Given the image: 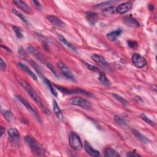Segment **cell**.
Here are the masks:
<instances>
[{
    "label": "cell",
    "mask_w": 157,
    "mask_h": 157,
    "mask_svg": "<svg viewBox=\"0 0 157 157\" xmlns=\"http://www.w3.org/2000/svg\"><path fill=\"white\" fill-rule=\"evenodd\" d=\"M19 84L21 85V86L26 91V92L28 93V95L32 98L42 109L44 111V112L47 114H50V111H49L48 109L45 107L44 105V103L41 99V98L38 95L36 92L34 90L33 88L31 87L27 82L23 80H20L19 81Z\"/></svg>",
    "instance_id": "1"
},
{
    "label": "cell",
    "mask_w": 157,
    "mask_h": 157,
    "mask_svg": "<svg viewBox=\"0 0 157 157\" xmlns=\"http://www.w3.org/2000/svg\"><path fill=\"white\" fill-rule=\"evenodd\" d=\"M25 141L28 144L32 152L38 156H42L44 154V150L42 147L32 137L27 136L25 137Z\"/></svg>",
    "instance_id": "2"
},
{
    "label": "cell",
    "mask_w": 157,
    "mask_h": 157,
    "mask_svg": "<svg viewBox=\"0 0 157 157\" xmlns=\"http://www.w3.org/2000/svg\"><path fill=\"white\" fill-rule=\"evenodd\" d=\"M69 144L70 146L75 150L79 151L83 149V145L81 139L77 133L71 132L69 136Z\"/></svg>",
    "instance_id": "3"
},
{
    "label": "cell",
    "mask_w": 157,
    "mask_h": 157,
    "mask_svg": "<svg viewBox=\"0 0 157 157\" xmlns=\"http://www.w3.org/2000/svg\"><path fill=\"white\" fill-rule=\"evenodd\" d=\"M68 104L79 106L84 109H90L91 107V104L88 100L80 97H74L70 99L68 101Z\"/></svg>",
    "instance_id": "4"
},
{
    "label": "cell",
    "mask_w": 157,
    "mask_h": 157,
    "mask_svg": "<svg viewBox=\"0 0 157 157\" xmlns=\"http://www.w3.org/2000/svg\"><path fill=\"white\" fill-rule=\"evenodd\" d=\"M17 99L19 100V101H20V103L26 108V109L28 110V111L32 114L39 122H41V119H40V117L38 114V112L34 108V107L30 104L24 98H23L22 96L20 95H17Z\"/></svg>",
    "instance_id": "5"
},
{
    "label": "cell",
    "mask_w": 157,
    "mask_h": 157,
    "mask_svg": "<svg viewBox=\"0 0 157 157\" xmlns=\"http://www.w3.org/2000/svg\"><path fill=\"white\" fill-rule=\"evenodd\" d=\"M132 61L134 65L138 68H143L147 64L145 58L139 54H133L132 57Z\"/></svg>",
    "instance_id": "6"
},
{
    "label": "cell",
    "mask_w": 157,
    "mask_h": 157,
    "mask_svg": "<svg viewBox=\"0 0 157 157\" xmlns=\"http://www.w3.org/2000/svg\"><path fill=\"white\" fill-rule=\"evenodd\" d=\"M58 66L62 72V73L63 74V75L68 78V79H70L72 81H75V77L71 71V70L67 67V66L63 63L62 62H58Z\"/></svg>",
    "instance_id": "7"
},
{
    "label": "cell",
    "mask_w": 157,
    "mask_h": 157,
    "mask_svg": "<svg viewBox=\"0 0 157 157\" xmlns=\"http://www.w3.org/2000/svg\"><path fill=\"white\" fill-rule=\"evenodd\" d=\"M55 87L58 89L60 91H61L62 93H63L64 94H75V93H81V94H84V95H90V94L86 91L85 90H82L81 88H75V89H72V90H69L68 88L62 87L61 86H58L57 85H55Z\"/></svg>",
    "instance_id": "8"
},
{
    "label": "cell",
    "mask_w": 157,
    "mask_h": 157,
    "mask_svg": "<svg viewBox=\"0 0 157 157\" xmlns=\"http://www.w3.org/2000/svg\"><path fill=\"white\" fill-rule=\"evenodd\" d=\"M91 58L96 63H97L98 64H99L101 67L105 69H108L109 68L107 62L103 57L98 54H93L91 55Z\"/></svg>",
    "instance_id": "9"
},
{
    "label": "cell",
    "mask_w": 157,
    "mask_h": 157,
    "mask_svg": "<svg viewBox=\"0 0 157 157\" xmlns=\"http://www.w3.org/2000/svg\"><path fill=\"white\" fill-rule=\"evenodd\" d=\"M132 8V4L131 2L123 3L119 5L116 8V12L120 14H123L129 11Z\"/></svg>",
    "instance_id": "10"
},
{
    "label": "cell",
    "mask_w": 157,
    "mask_h": 157,
    "mask_svg": "<svg viewBox=\"0 0 157 157\" xmlns=\"http://www.w3.org/2000/svg\"><path fill=\"white\" fill-rule=\"evenodd\" d=\"M84 149H85L86 152L91 156L98 157L100 155V152L95 149H93L92 147V146L90 145V144L89 143H88L87 141H85Z\"/></svg>",
    "instance_id": "11"
},
{
    "label": "cell",
    "mask_w": 157,
    "mask_h": 157,
    "mask_svg": "<svg viewBox=\"0 0 157 157\" xmlns=\"http://www.w3.org/2000/svg\"><path fill=\"white\" fill-rule=\"evenodd\" d=\"M86 19L89 23L92 25H95L99 19L98 14L93 12H87L86 13Z\"/></svg>",
    "instance_id": "12"
},
{
    "label": "cell",
    "mask_w": 157,
    "mask_h": 157,
    "mask_svg": "<svg viewBox=\"0 0 157 157\" xmlns=\"http://www.w3.org/2000/svg\"><path fill=\"white\" fill-rule=\"evenodd\" d=\"M18 65L22 69V71H23L25 73H26L28 75H30L31 77H32L33 80H35V81H36L38 80L36 75L28 68V66H27L26 65H25L24 63H21V62L18 63Z\"/></svg>",
    "instance_id": "13"
},
{
    "label": "cell",
    "mask_w": 157,
    "mask_h": 157,
    "mask_svg": "<svg viewBox=\"0 0 157 157\" xmlns=\"http://www.w3.org/2000/svg\"><path fill=\"white\" fill-rule=\"evenodd\" d=\"M48 19L49 20V22H51L54 26L57 27L61 28L64 26L65 25L61 20L58 19L56 16H54V15H49L48 17Z\"/></svg>",
    "instance_id": "14"
},
{
    "label": "cell",
    "mask_w": 157,
    "mask_h": 157,
    "mask_svg": "<svg viewBox=\"0 0 157 157\" xmlns=\"http://www.w3.org/2000/svg\"><path fill=\"white\" fill-rule=\"evenodd\" d=\"M26 50L30 53L32 54L33 56H35L37 59H38L39 60H40L41 61L44 63L45 60L44 59V58L42 57V56L41 55V54L36 49H35L33 47L31 46V45H28L26 48Z\"/></svg>",
    "instance_id": "15"
},
{
    "label": "cell",
    "mask_w": 157,
    "mask_h": 157,
    "mask_svg": "<svg viewBox=\"0 0 157 157\" xmlns=\"http://www.w3.org/2000/svg\"><path fill=\"white\" fill-rule=\"evenodd\" d=\"M14 3L25 12L28 14L31 12V8L25 2L22 1H14Z\"/></svg>",
    "instance_id": "16"
},
{
    "label": "cell",
    "mask_w": 157,
    "mask_h": 157,
    "mask_svg": "<svg viewBox=\"0 0 157 157\" xmlns=\"http://www.w3.org/2000/svg\"><path fill=\"white\" fill-rule=\"evenodd\" d=\"M122 33V30L119 29L107 33V38L111 41H114Z\"/></svg>",
    "instance_id": "17"
},
{
    "label": "cell",
    "mask_w": 157,
    "mask_h": 157,
    "mask_svg": "<svg viewBox=\"0 0 157 157\" xmlns=\"http://www.w3.org/2000/svg\"><path fill=\"white\" fill-rule=\"evenodd\" d=\"M52 105H53V109H54V111L55 114V115H57V117L60 119V120H62L63 119V113L61 112V110L60 109V107L58 106L57 101L55 100H53V103H52Z\"/></svg>",
    "instance_id": "18"
},
{
    "label": "cell",
    "mask_w": 157,
    "mask_h": 157,
    "mask_svg": "<svg viewBox=\"0 0 157 157\" xmlns=\"http://www.w3.org/2000/svg\"><path fill=\"white\" fill-rule=\"evenodd\" d=\"M58 38L59 40H60L61 42H62L65 45H66L67 47H68V48H69L70 49H71L72 51H74V52H77V49H76V48H75V47H74L70 42H69L68 41H67V39H66L65 38H64L63 36L61 35H58Z\"/></svg>",
    "instance_id": "19"
},
{
    "label": "cell",
    "mask_w": 157,
    "mask_h": 157,
    "mask_svg": "<svg viewBox=\"0 0 157 157\" xmlns=\"http://www.w3.org/2000/svg\"><path fill=\"white\" fill-rule=\"evenodd\" d=\"M105 157H120V154L112 148H106L104 151Z\"/></svg>",
    "instance_id": "20"
},
{
    "label": "cell",
    "mask_w": 157,
    "mask_h": 157,
    "mask_svg": "<svg viewBox=\"0 0 157 157\" xmlns=\"http://www.w3.org/2000/svg\"><path fill=\"white\" fill-rule=\"evenodd\" d=\"M125 22L127 25L131 26H139V23L137 22V21L134 19L131 15H129V16H127L125 17Z\"/></svg>",
    "instance_id": "21"
},
{
    "label": "cell",
    "mask_w": 157,
    "mask_h": 157,
    "mask_svg": "<svg viewBox=\"0 0 157 157\" xmlns=\"http://www.w3.org/2000/svg\"><path fill=\"white\" fill-rule=\"evenodd\" d=\"M8 135L11 140L18 139L20 137L19 131L15 128H10L8 130Z\"/></svg>",
    "instance_id": "22"
},
{
    "label": "cell",
    "mask_w": 157,
    "mask_h": 157,
    "mask_svg": "<svg viewBox=\"0 0 157 157\" xmlns=\"http://www.w3.org/2000/svg\"><path fill=\"white\" fill-rule=\"evenodd\" d=\"M99 80L103 85L106 86H110L111 85V82L107 78L106 74L101 71L99 72Z\"/></svg>",
    "instance_id": "23"
},
{
    "label": "cell",
    "mask_w": 157,
    "mask_h": 157,
    "mask_svg": "<svg viewBox=\"0 0 157 157\" xmlns=\"http://www.w3.org/2000/svg\"><path fill=\"white\" fill-rule=\"evenodd\" d=\"M117 2L115 1H107V2H102L100 4H98L97 5L95 6V8L97 9H106L108 7L111 6V5H112V4L116 3Z\"/></svg>",
    "instance_id": "24"
},
{
    "label": "cell",
    "mask_w": 157,
    "mask_h": 157,
    "mask_svg": "<svg viewBox=\"0 0 157 157\" xmlns=\"http://www.w3.org/2000/svg\"><path fill=\"white\" fill-rule=\"evenodd\" d=\"M41 78L42 79V81H44V82L48 86V87L49 88V89H50L51 93H52V95H53L54 96H55V97H57V92L55 91V89H54V87H53V85H52V84L51 83V82H50L46 77H45L44 75L41 77Z\"/></svg>",
    "instance_id": "25"
},
{
    "label": "cell",
    "mask_w": 157,
    "mask_h": 157,
    "mask_svg": "<svg viewBox=\"0 0 157 157\" xmlns=\"http://www.w3.org/2000/svg\"><path fill=\"white\" fill-rule=\"evenodd\" d=\"M132 133H133V134L138 139H139L140 141H142L143 143H147L148 139L147 138H146L144 136H143L138 131L136 130H132Z\"/></svg>",
    "instance_id": "26"
},
{
    "label": "cell",
    "mask_w": 157,
    "mask_h": 157,
    "mask_svg": "<svg viewBox=\"0 0 157 157\" xmlns=\"http://www.w3.org/2000/svg\"><path fill=\"white\" fill-rule=\"evenodd\" d=\"M12 12L16 15L17 17H18L23 22H24L25 24L26 25H29V23L28 22V20L26 19V18L23 16V15H22L20 12H19V11H17V10H15V9H12Z\"/></svg>",
    "instance_id": "27"
},
{
    "label": "cell",
    "mask_w": 157,
    "mask_h": 157,
    "mask_svg": "<svg viewBox=\"0 0 157 157\" xmlns=\"http://www.w3.org/2000/svg\"><path fill=\"white\" fill-rule=\"evenodd\" d=\"M2 114L5 117V118L8 121L11 122L13 119V114L10 111H8V110H5V111H2Z\"/></svg>",
    "instance_id": "28"
},
{
    "label": "cell",
    "mask_w": 157,
    "mask_h": 157,
    "mask_svg": "<svg viewBox=\"0 0 157 157\" xmlns=\"http://www.w3.org/2000/svg\"><path fill=\"white\" fill-rule=\"evenodd\" d=\"M114 120L117 123V124L120 125L121 127H124L127 125V123H126V122H125V120L118 115L114 116Z\"/></svg>",
    "instance_id": "29"
},
{
    "label": "cell",
    "mask_w": 157,
    "mask_h": 157,
    "mask_svg": "<svg viewBox=\"0 0 157 157\" xmlns=\"http://www.w3.org/2000/svg\"><path fill=\"white\" fill-rule=\"evenodd\" d=\"M12 29H13L14 31L15 32V35H16V36L18 38H19V39L23 38V34L22 33L19 27H17L16 26H12Z\"/></svg>",
    "instance_id": "30"
},
{
    "label": "cell",
    "mask_w": 157,
    "mask_h": 157,
    "mask_svg": "<svg viewBox=\"0 0 157 157\" xmlns=\"http://www.w3.org/2000/svg\"><path fill=\"white\" fill-rule=\"evenodd\" d=\"M116 11V10L115 9L114 7L112 6H110L104 9H103V12L105 14V15H110V14H114V12Z\"/></svg>",
    "instance_id": "31"
},
{
    "label": "cell",
    "mask_w": 157,
    "mask_h": 157,
    "mask_svg": "<svg viewBox=\"0 0 157 157\" xmlns=\"http://www.w3.org/2000/svg\"><path fill=\"white\" fill-rule=\"evenodd\" d=\"M113 96L115 97V99H117V100H119L122 104H123L124 106H127L128 104V102L125 100V99H123V98L120 97L119 95H116V94H114Z\"/></svg>",
    "instance_id": "32"
},
{
    "label": "cell",
    "mask_w": 157,
    "mask_h": 157,
    "mask_svg": "<svg viewBox=\"0 0 157 157\" xmlns=\"http://www.w3.org/2000/svg\"><path fill=\"white\" fill-rule=\"evenodd\" d=\"M140 117L143 120H144L146 122L150 124V125H154V122L152 120H150L149 118H148L146 115H145L144 114H141Z\"/></svg>",
    "instance_id": "33"
},
{
    "label": "cell",
    "mask_w": 157,
    "mask_h": 157,
    "mask_svg": "<svg viewBox=\"0 0 157 157\" xmlns=\"http://www.w3.org/2000/svg\"><path fill=\"white\" fill-rule=\"evenodd\" d=\"M85 65L87 66V68L90 70H91V71H92L93 72H100V71L97 67L94 66H92V65H90L88 63H85Z\"/></svg>",
    "instance_id": "34"
},
{
    "label": "cell",
    "mask_w": 157,
    "mask_h": 157,
    "mask_svg": "<svg viewBox=\"0 0 157 157\" xmlns=\"http://www.w3.org/2000/svg\"><path fill=\"white\" fill-rule=\"evenodd\" d=\"M6 68H7L6 63L3 61V58H1L0 59V68H1V70L2 71H4L6 70Z\"/></svg>",
    "instance_id": "35"
},
{
    "label": "cell",
    "mask_w": 157,
    "mask_h": 157,
    "mask_svg": "<svg viewBox=\"0 0 157 157\" xmlns=\"http://www.w3.org/2000/svg\"><path fill=\"white\" fill-rule=\"evenodd\" d=\"M128 45L130 46V48H131L132 49H134V48H137V45H138V44L136 41L130 40V41H128Z\"/></svg>",
    "instance_id": "36"
},
{
    "label": "cell",
    "mask_w": 157,
    "mask_h": 157,
    "mask_svg": "<svg viewBox=\"0 0 157 157\" xmlns=\"http://www.w3.org/2000/svg\"><path fill=\"white\" fill-rule=\"evenodd\" d=\"M46 65H47V66H48L51 70V71L54 73V74L55 75H56V76H58V74H57V71H56V69H55V68L51 64V63H46Z\"/></svg>",
    "instance_id": "37"
},
{
    "label": "cell",
    "mask_w": 157,
    "mask_h": 157,
    "mask_svg": "<svg viewBox=\"0 0 157 157\" xmlns=\"http://www.w3.org/2000/svg\"><path fill=\"white\" fill-rule=\"evenodd\" d=\"M19 55H20L22 57L25 58V57H26V54L25 53V51H24L22 48L19 49Z\"/></svg>",
    "instance_id": "38"
},
{
    "label": "cell",
    "mask_w": 157,
    "mask_h": 157,
    "mask_svg": "<svg viewBox=\"0 0 157 157\" xmlns=\"http://www.w3.org/2000/svg\"><path fill=\"white\" fill-rule=\"evenodd\" d=\"M127 156H130V157H131V156H140V155H139L138 153H134V152H128L127 154Z\"/></svg>",
    "instance_id": "39"
},
{
    "label": "cell",
    "mask_w": 157,
    "mask_h": 157,
    "mask_svg": "<svg viewBox=\"0 0 157 157\" xmlns=\"http://www.w3.org/2000/svg\"><path fill=\"white\" fill-rule=\"evenodd\" d=\"M33 3L35 4V5L38 8V9H39V10L42 9V6L41 5V3L38 2V1H33Z\"/></svg>",
    "instance_id": "40"
},
{
    "label": "cell",
    "mask_w": 157,
    "mask_h": 157,
    "mask_svg": "<svg viewBox=\"0 0 157 157\" xmlns=\"http://www.w3.org/2000/svg\"><path fill=\"white\" fill-rule=\"evenodd\" d=\"M5 132V129L3 127H0V137H2L3 136Z\"/></svg>",
    "instance_id": "41"
}]
</instances>
